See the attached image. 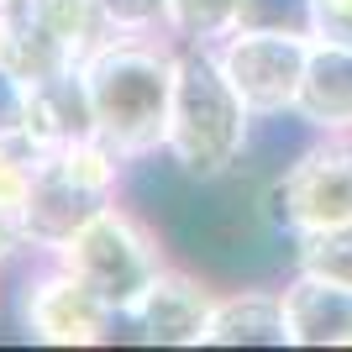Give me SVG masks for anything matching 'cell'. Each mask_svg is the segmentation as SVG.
<instances>
[{"mask_svg":"<svg viewBox=\"0 0 352 352\" xmlns=\"http://www.w3.org/2000/svg\"><path fill=\"white\" fill-rule=\"evenodd\" d=\"M174 58H179V47L158 32H105L79 58L89 105H95V132L126 163L163 153Z\"/></svg>","mask_w":352,"mask_h":352,"instance_id":"cell-1","label":"cell"},{"mask_svg":"<svg viewBox=\"0 0 352 352\" xmlns=\"http://www.w3.org/2000/svg\"><path fill=\"white\" fill-rule=\"evenodd\" d=\"M252 111L221 74L210 47H179L174 95L163 126V158L190 184H221L252 147Z\"/></svg>","mask_w":352,"mask_h":352,"instance_id":"cell-2","label":"cell"},{"mask_svg":"<svg viewBox=\"0 0 352 352\" xmlns=\"http://www.w3.org/2000/svg\"><path fill=\"white\" fill-rule=\"evenodd\" d=\"M121 174H126V158L100 132L53 147L27 195V210H21L27 252H58L95 210H105L121 195Z\"/></svg>","mask_w":352,"mask_h":352,"instance_id":"cell-3","label":"cell"},{"mask_svg":"<svg viewBox=\"0 0 352 352\" xmlns=\"http://www.w3.org/2000/svg\"><path fill=\"white\" fill-rule=\"evenodd\" d=\"M47 258H58L74 279L89 284L116 316H126V310L137 305V294L168 268V252H163L158 232H153L132 206H121V200L95 210V216H89L58 252H47Z\"/></svg>","mask_w":352,"mask_h":352,"instance_id":"cell-4","label":"cell"},{"mask_svg":"<svg viewBox=\"0 0 352 352\" xmlns=\"http://www.w3.org/2000/svg\"><path fill=\"white\" fill-rule=\"evenodd\" d=\"M258 210H263L268 232L284 236L352 221V132H331L321 142H310L263 190Z\"/></svg>","mask_w":352,"mask_h":352,"instance_id":"cell-5","label":"cell"},{"mask_svg":"<svg viewBox=\"0 0 352 352\" xmlns=\"http://www.w3.org/2000/svg\"><path fill=\"white\" fill-rule=\"evenodd\" d=\"M16 321L32 342L43 347H100V342L116 337V310L105 305L100 294L79 284L58 258L43 252V268L21 279L16 294Z\"/></svg>","mask_w":352,"mask_h":352,"instance_id":"cell-6","label":"cell"},{"mask_svg":"<svg viewBox=\"0 0 352 352\" xmlns=\"http://www.w3.org/2000/svg\"><path fill=\"white\" fill-rule=\"evenodd\" d=\"M210 53H216L221 74L232 79V89L248 100V111L258 121L294 111V95H300V79H305V58H310V37L236 27Z\"/></svg>","mask_w":352,"mask_h":352,"instance_id":"cell-7","label":"cell"},{"mask_svg":"<svg viewBox=\"0 0 352 352\" xmlns=\"http://www.w3.org/2000/svg\"><path fill=\"white\" fill-rule=\"evenodd\" d=\"M210 305H216V289L200 274L168 263L158 279L137 294V305L121 321L132 326L142 342H153V347H200Z\"/></svg>","mask_w":352,"mask_h":352,"instance_id":"cell-8","label":"cell"},{"mask_svg":"<svg viewBox=\"0 0 352 352\" xmlns=\"http://www.w3.org/2000/svg\"><path fill=\"white\" fill-rule=\"evenodd\" d=\"M289 347H352V289L294 268L279 289Z\"/></svg>","mask_w":352,"mask_h":352,"instance_id":"cell-9","label":"cell"},{"mask_svg":"<svg viewBox=\"0 0 352 352\" xmlns=\"http://www.w3.org/2000/svg\"><path fill=\"white\" fill-rule=\"evenodd\" d=\"M289 116L305 121L316 137L352 132V47L310 37L305 79H300V95H294Z\"/></svg>","mask_w":352,"mask_h":352,"instance_id":"cell-10","label":"cell"},{"mask_svg":"<svg viewBox=\"0 0 352 352\" xmlns=\"http://www.w3.org/2000/svg\"><path fill=\"white\" fill-rule=\"evenodd\" d=\"M21 132H32L47 153L79 142V137H95V105H89L79 63L27 85V121H21Z\"/></svg>","mask_w":352,"mask_h":352,"instance_id":"cell-11","label":"cell"},{"mask_svg":"<svg viewBox=\"0 0 352 352\" xmlns=\"http://www.w3.org/2000/svg\"><path fill=\"white\" fill-rule=\"evenodd\" d=\"M200 347H289L279 289H232L216 294Z\"/></svg>","mask_w":352,"mask_h":352,"instance_id":"cell-12","label":"cell"},{"mask_svg":"<svg viewBox=\"0 0 352 352\" xmlns=\"http://www.w3.org/2000/svg\"><path fill=\"white\" fill-rule=\"evenodd\" d=\"M74 63L79 58L32 16L27 0H6V6H0V69H11L21 85H37V79L63 74V69H74Z\"/></svg>","mask_w":352,"mask_h":352,"instance_id":"cell-13","label":"cell"},{"mask_svg":"<svg viewBox=\"0 0 352 352\" xmlns=\"http://www.w3.org/2000/svg\"><path fill=\"white\" fill-rule=\"evenodd\" d=\"M242 0H163V37L174 47H216L236 32Z\"/></svg>","mask_w":352,"mask_h":352,"instance_id":"cell-14","label":"cell"},{"mask_svg":"<svg viewBox=\"0 0 352 352\" xmlns=\"http://www.w3.org/2000/svg\"><path fill=\"white\" fill-rule=\"evenodd\" d=\"M27 6H32V16L69 47L74 58H85L89 47L111 32V27H105V16H100V0H27Z\"/></svg>","mask_w":352,"mask_h":352,"instance_id":"cell-15","label":"cell"},{"mask_svg":"<svg viewBox=\"0 0 352 352\" xmlns=\"http://www.w3.org/2000/svg\"><path fill=\"white\" fill-rule=\"evenodd\" d=\"M289 248H294L300 274H316V279H331V284L352 289V221L321 226V232H300V236H289Z\"/></svg>","mask_w":352,"mask_h":352,"instance_id":"cell-16","label":"cell"},{"mask_svg":"<svg viewBox=\"0 0 352 352\" xmlns=\"http://www.w3.org/2000/svg\"><path fill=\"white\" fill-rule=\"evenodd\" d=\"M43 158H47V147L32 132L0 137V210H11V216L27 210V195L37 184V174H43Z\"/></svg>","mask_w":352,"mask_h":352,"instance_id":"cell-17","label":"cell"},{"mask_svg":"<svg viewBox=\"0 0 352 352\" xmlns=\"http://www.w3.org/2000/svg\"><path fill=\"white\" fill-rule=\"evenodd\" d=\"M236 27H258V32H300V37H310V0H242Z\"/></svg>","mask_w":352,"mask_h":352,"instance_id":"cell-18","label":"cell"},{"mask_svg":"<svg viewBox=\"0 0 352 352\" xmlns=\"http://www.w3.org/2000/svg\"><path fill=\"white\" fill-rule=\"evenodd\" d=\"M111 32H163V0H100Z\"/></svg>","mask_w":352,"mask_h":352,"instance_id":"cell-19","label":"cell"},{"mask_svg":"<svg viewBox=\"0 0 352 352\" xmlns=\"http://www.w3.org/2000/svg\"><path fill=\"white\" fill-rule=\"evenodd\" d=\"M310 37L352 47V0H310Z\"/></svg>","mask_w":352,"mask_h":352,"instance_id":"cell-20","label":"cell"},{"mask_svg":"<svg viewBox=\"0 0 352 352\" xmlns=\"http://www.w3.org/2000/svg\"><path fill=\"white\" fill-rule=\"evenodd\" d=\"M21 121H27V85L11 69H0V137L21 132Z\"/></svg>","mask_w":352,"mask_h":352,"instance_id":"cell-21","label":"cell"},{"mask_svg":"<svg viewBox=\"0 0 352 352\" xmlns=\"http://www.w3.org/2000/svg\"><path fill=\"white\" fill-rule=\"evenodd\" d=\"M16 252H27V232H21V216L0 210V268L11 263Z\"/></svg>","mask_w":352,"mask_h":352,"instance_id":"cell-22","label":"cell"},{"mask_svg":"<svg viewBox=\"0 0 352 352\" xmlns=\"http://www.w3.org/2000/svg\"><path fill=\"white\" fill-rule=\"evenodd\" d=\"M0 6H6V0H0Z\"/></svg>","mask_w":352,"mask_h":352,"instance_id":"cell-23","label":"cell"}]
</instances>
